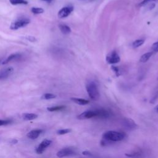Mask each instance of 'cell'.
<instances>
[{
	"instance_id": "cell-23",
	"label": "cell",
	"mask_w": 158,
	"mask_h": 158,
	"mask_svg": "<svg viewBox=\"0 0 158 158\" xmlns=\"http://www.w3.org/2000/svg\"><path fill=\"white\" fill-rule=\"evenodd\" d=\"M72 130L69 129H61V130H59L57 132V134L58 135H65V134H69L71 132Z\"/></svg>"
},
{
	"instance_id": "cell-29",
	"label": "cell",
	"mask_w": 158,
	"mask_h": 158,
	"mask_svg": "<svg viewBox=\"0 0 158 158\" xmlns=\"http://www.w3.org/2000/svg\"><path fill=\"white\" fill-rule=\"evenodd\" d=\"M82 154H83V155H85V156H93L92 154H91L90 152H89V151H83V152H82Z\"/></svg>"
},
{
	"instance_id": "cell-19",
	"label": "cell",
	"mask_w": 158,
	"mask_h": 158,
	"mask_svg": "<svg viewBox=\"0 0 158 158\" xmlns=\"http://www.w3.org/2000/svg\"><path fill=\"white\" fill-rule=\"evenodd\" d=\"M145 42V40L143 39H138L135 41H134L132 43V47L133 48H137L140 46H141Z\"/></svg>"
},
{
	"instance_id": "cell-3",
	"label": "cell",
	"mask_w": 158,
	"mask_h": 158,
	"mask_svg": "<svg viewBox=\"0 0 158 158\" xmlns=\"http://www.w3.org/2000/svg\"><path fill=\"white\" fill-rule=\"evenodd\" d=\"M30 22V20L27 18H21L17 19L13 22L10 25V28L13 30H16L19 28H23L28 25Z\"/></svg>"
},
{
	"instance_id": "cell-31",
	"label": "cell",
	"mask_w": 158,
	"mask_h": 158,
	"mask_svg": "<svg viewBox=\"0 0 158 158\" xmlns=\"http://www.w3.org/2000/svg\"><path fill=\"white\" fill-rule=\"evenodd\" d=\"M155 111H156V112L157 113H158V105L155 108Z\"/></svg>"
},
{
	"instance_id": "cell-34",
	"label": "cell",
	"mask_w": 158,
	"mask_h": 158,
	"mask_svg": "<svg viewBox=\"0 0 158 158\" xmlns=\"http://www.w3.org/2000/svg\"><path fill=\"white\" fill-rule=\"evenodd\" d=\"M0 80H1V78H0Z\"/></svg>"
},
{
	"instance_id": "cell-14",
	"label": "cell",
	"mask_w": 158,
	"mask_h": 158,
	"mask_svg": "<svg viewBox=\"0 0 158 158\" xmlns=\"http://www.w3.org/2000/svg\"><path fill=\"white\" fill-rule=\"evenodd\" d=\"M59 28L61 30V32L64 35H68L71 32V28L65 24H60L59 25Z\"/></svg>"
},
{
	"instance_id": "cell-27",
	"label": "cell",
	"mask_w": 158,
	"mask_h": 158,
	"mask_svg": "<svg viewBox=\"0 0 158 158\" xmlns=\"http://www.w3.org/2000/svg\"><path fill=\"white\" fill-rule=\"evenodd\" d=\"M112 70L114 71V72L116 73V74L119 76L120 75V73H119V69H118V68L117 67H115V66H112Z\"/></svg>"
},
{
	"instance_id": "cell-30",
	"label": "cell",
	"mask_w": 158,
	"mask_h": 158,
	"mask_svg": "<svg viewBox=\"0 0 158 158\" xmlns=\"http://www.w3.org/2000/svg\"><path fill=\"white\" fill-rule=\"evenodd\" d=\"M12 144H16L17 143V140H13L12 141H11V142Z\"/></svg>"
},
{
	"instance_id": "cell-25",
	"label": "cell",
	"mask_w": 158,
	"mask_h": 158,
	"mask_svg": "<svg viewBox=\"0 0 158 158\" xmlns=\"http://www.w3.org/2000/svg\"><path fill=\"white\" fill-rule=\"evenodd\" d=\"M11 123V120H0V126L6 125Z\"/></svg>"
},
{
	"instance_id": "cell-32",
	"label": "cell",
	"mask_w": 158,
	"mask_h": 158,
	"mask_svg": "<svg viewBox=\"0 0 158 158\" xmlns=\"http://www.w3.org/2000/svg\"><path fill=\"white\" fill-rule=\"evenodd\" d=\"M43 1H46V2H48V1H51V0H43Z\"/></svg>"
},
{
	"instance_id": "cell-15",
	"label": "cell",
	"mask_w": 158,
	"mask_h": 158,
	"mask_svg": "<svg viewBox=\"0 0 158 158\" xmlns=\"http://www.w3.org/2000/svg\"><path fill=\"white\" fill-rule=\"evenodd\" d=\"M37 117L38 115L34 113H24L22 114V118L25 120H32Z\"/></svg>"
},
{
	"instance_id": "cell-13",
	"label": "cell",
	"mask_w": 158,
	"mask_h": 158,
	"mask_svg": "<svg viewBox=\"0 0 158 158\" xmlns=\"http://www.w3.org/2000/svg\"><path fill=\"white\" fill-rule=\"evenodd\" d=\"M20 56L21 55L20 54H17V53L12 54H11L9 56H8L6 59H5L3 61L2 64H3V65L6 64H8V63H9V62H11V61H13L14 59H17L19 58L20 57Z\"/></svg>"
},
{
	"instance_id": "cell-2",
	"label": "cell",
	"mask_w": 158,
	"mask_h": 158,
	"mask_svg": "<svg viewBox=\"0 0 158 158\" xmlns=\"http://www.w3.org/2000/svg\"><path fill=\"white\" fill-rule=\"evenodd\" d=\"M125 134L116 131H108L105 132L103 135V138L108 140L111 142L122 141L125 138Z\"/></svg>"
},
{
	"instance_id": "cell-17",
	"label": "cell",
	"mask_w": 158,
	"mask_h": 158,
	"mask_svg": "<svg viewBox=\"0 0 158 158\" xmlns=\"http://www.w3.org/2000/svg\"><path fill=\"white\" fill-rule=\"evenodd\" d=\"M152 54H153L152 52H148V53H146L144 54L140 57V61L142 63H145V62H147L149 59V58L152 56Z\"/></svg>"
},
{
	"instance_id": "cell-28",
	"label": "cell",
	"mask_w": 158,
	"mask_h": 158,
	"mask_svg": "<svg viewBox=\"0 0 158 158\" xmlns=\"http://www.w3.org/2000/svg\"><path fill=\"white\" fill-rule=\"evenodd\" d=\"M28 40H29V41H30V42H35L37 40H36V39L35 38H34V37H27V38H26Z\"/></svg>"
},
{
	"instance_id": "cell-5",
	"label": "cell",
	"mask_w": 158,
	"mask_h": 158,
	"mask_svg": "<svg viewBox=\"0 0 158 158\" xmlns=\"http://www.w3.org/2000/svg\"><path fill=\"white\" fill-rule=\"evenodd\" d=\"M76 154V151L74 148H63L59 151L56 155L59 157H67V156H72Z\"/></svg>"
},
{
	"instance_id": "cell-8",
	"label": "cell",
	"mask_w": 158,
	"mask_h": 158,
	"mask_svg": "<svg viewBox=\"0 0 158 158\" xmlns=\"http://www.w3.org/2000/svg\"><path fill=\"white\" fill-rule=\"evenodd\" d=\"M97 110H93V111H86L80 115L77 116V119L80 120H83V119H91V118H94L97 117Z\"/></svg>"
},
{
	"instance_id": "cell-24",
	"label": "cell",
	"mask_w": 158,
	"mask_h": 158,
	"mask_svg": "<svg viewBox=\"0 0 158 158\" xmlns=\"http://www.w3.org/2000/svg\"><path fill=\"white\" fill-rule=\"evenodd\" d=\"M155 1H157V0H143V1L140 3L139 6H143L149 3H151L152 2H155Z\"/></svg>"
},
{
	"instance_id": "cell-21",
	"label": "cell",
	"mask_w": 158,
	"mask_h": 158,
	"mask_svg": "<svg viewBox=\"0 0 158 158\" xmlns=\"http://www.w3.org/2000/svg\"><path fill=\"white\" fill-rule=\"evenodd\" d=\"M31 11L34 14H43L44 13V9L42 8H38V7H34L31 9Z\"/></svg>"
},
{
	"instance_id": "cell-9",
	"label": "cell",
	"mask_w": 158,
	"mask_h": 158,
	"mask_svg": "<svg viewBox=\"0 0 158 158\" xmlns=\"http://www.w3.org/2000/svg\"><path fill=\"white\" fill-rule=\"evenodd\" d=\"M52 143L51 140H44L39 145V146L36 148V152L38 154H42L45 149H46V148H48Z\"/></svg>"
},
{
	"instance_id": "cell-1",
	"label": "cell",
	"mask_w": 158,
	"mask_h": 158,
	"mask_svg": "<svg viewBox=\"0 0 158 158\" xmlns=\"http://www.w3.org/2000/svg\"><path fill=\"white\" fill-rule=\"evenodd\" d=\"M86 89L90 99L94 101L99 100L100 97V92L98 86L95 83L93 82H90L88 83L86 85Z\"/></svg>"
},
{
	"instance_id": "cell-16",
	"label": "cell",
	"mask_w": 158,
	"mask_h": 158,
	"mask_svg": "<svg viewBox=\"0 0 158 158\" xmlns=\"http://www.w3.org/2000/svg\"><path fill=\"white\" fill-rule=\"evenodd\" d=\"M71 100L74 102L75 103L79 105H82V106H84V105H88L90 101L88 100H84V99H82V98H71Z\"/></svg>"
},
{
	"instance_id": "cell-20",
	"label": "cell",
	"mask_w": 158,
	"mask_h": 158,
	"mask_svg": "<svg viewBox=\"0 0 158 158\" xmlns=\"http://www.w3.org/2000/svg\"><path fill=\"white\" fill-rule=\"evenodd\" d=\"M66 108L65 106H53L48 108V111L50 112H54V111H58L64 109Z\"/></svg>"
},
{
	"instance_id": "cell-18",
	"label": "cell",
	"mask_w": 158,
	"mask_h": 158,
	"mask_svg": "<svg viewBox=\"0 0 158 158\" xmlns=\"http://www.w3.org/2000/svg\"><path fill=\"white\" fill-rule=\"evenodd\" d=\"M9 2L13 5H27L28 2L26 0H9Z\"/></svg>"
},
{
	"instance_id": "cell-10",
	"label": "cell",
	"mask_w": 158,
	"mask_h": 158,
	"mask_svg": "<svg viewBox=\"0 0 158 158\" xmlns=\"http://www.w3.org/2000/svg\"><path fill=\"white\" fill-rule=\"evenodd\" d=\"M43 132V130L42 129H36V130H33L29 132L27 136L28 138L31 139V140H35L37 139Z\"/></svg>"
},
{
	"instance_id": "cell-11",
	"label": "cell",
	"mask_w": 158,
	"mask_h": 158,
	"mask_svg": "<svg viewBox=\"0 0 158 158\" xmlns=\"http://www.w3.org/2000/svg\"><path fill=\"white\" fill-rule=\"evenodd\" d=\"M14 71V69L13 68H8L6 69H5L0 72V78L2 79H6L7 77L10 75Z\"/></svg>"
},
{
	"instance_id": "cell-12",
	"label": "cell",
	"mask_w": 158,
	"mask_h": 158,
	"mask_svg": "<svg viewBox=\"0 0 158 158\" xmlns=\"http://www.w3.org/2000/svg\"><path fill=\"white\" fill-rule=\"evenodd\" d=\"M97 118L106 119L109 117V113L107 111L103 109H97Z\"/></svg>"
},
{
	"instance_id": "cell-6",
	"label": "cell",
	"mask_w": 158,
	"mask_h": 158,
	"mask_svg": "<svg viewBox=\"0 0 158 158\" xmlns=\"http://www.w3.org/2000/svg\"><path fill=\"white\" fill-rule=\"evenodd\" d=\"M122 125L123 127L129 130H135L137 127L136 123L130 118H125L122 120Z\"/></svg>"
},
{
	"instance_id": "cell-4",
	"label": "cell",
	"mask_w": 158,
	"mask_h": 158,
	"mask_svg": "<svg viewBox=\"0 0 158 158\" xmlns=\"http://www.w3.org/2000/svg\"><path fill=\"white\" fill-rule=\"evenodd\" d=\"M74 11V7L72 6H68L62 8L58 12L57 16L60 19H64L68 17Z\"/></svg>"
},
{
	"instance_id": "cell-26",
	"label": "cell",
	"mask_w": 158,
	"mask_h": 158,
	"mask_svg": "<svg viewBox=\"0 0 158 158\" xmlns=\"http://www.w3.org/2000/svg\"><path fill=\"white\" fill-rule=\"evenodd\" d=\"M151 48H152V51H153L154 52H156V53L158 52V42L154 43L152 45Z\"/></svg>"
},
{
	"instance_id": "cell-7",
	"label": "cell",
	"mask_w": 158,
	"mask_h": 158,
	"mask_svg": "<svg viewBox=\"0 0 158 158\" xmlns=\"http://www.w3.org/2000/svg\"><path fill=\"white\" fill-rule=\"evenodd\" d=\"M107 62L109 64H115L119 62L120 58L116 51H112L111 54H108L106 58Z\"/></svg>"
},
{
	"instance_id": "cell-33",
	"label": "cell",
	"mask_w": 158,
	"mask_h": 158,
	"mask_svg": "<svg viewBox=\"0 0 158 158\" xmlns=\"http://www.w3.org/2000/svg\"><path fill=\"white\" fill-rule=\"evenodd\" d=\"M157 80H158V77H157Z\"/></svg>"
},
{
	"instance_id": "cell-22",
	"label": "cell",
	"mask_w": 158,
	"mask_h": 158,
	"mask_svg": "<svg viewBox=\"0 0 158 158\" xmlns=\"http://www.w3.org/2000/svg\"><path fill=\"white\" fill-rule=\"evenodd\" d=\"M56 97V96L53 93H45L42 97V99L48 100H51V99L55 98Z\"/></svg>"
}]
</instances>
